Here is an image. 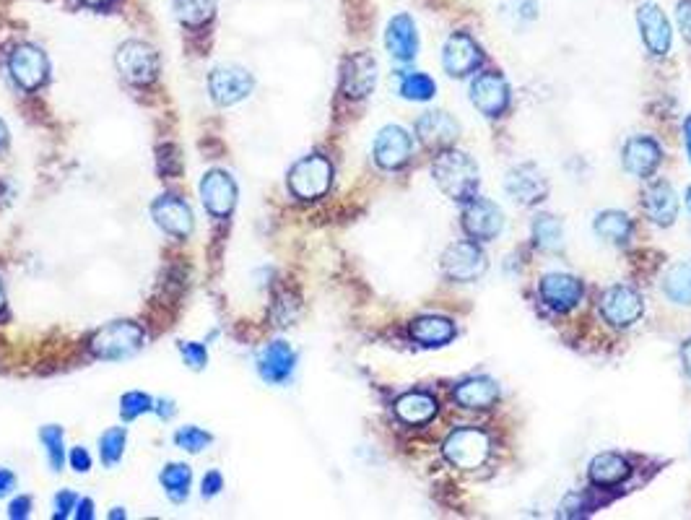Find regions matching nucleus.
I'll return each instance as SVG.
<instances>
[{"label": "nucleus", "mask_w": 691, "mask_h": 520, "mask_svg": "<svg viewBox=\"0 0 691 520\" xmlns=\"http://www.w3.org/2000/svg\"><path fill=\"white\" fill-rule=\"evenodd\" d=\"M437 188L455 203H468L478 193V167L463 151H440L432 167Z\"/></svg>", "instance_id": "1"}, {"label": "nucleus", "mask_w": 691, "mask_h": 520, "mask_svg": "<svg viewBox=\"0 0 691 520\" xmlns=\"http://www.w3.org/2000/svg\"><path fill=\"white\" fill-rule=\"evenodd\" d=\"M146 336H143V328L130 320H117V323L104 325L99 328L89 341L91 354L104 362H120V359L133 357L138 349L143 346Z\"/></svg>", "instance_id": "2"}, {"label": "nucleus", "mask_w": 691, "mask_h": 520, "mask_svg": "<svg viewBox=\"0 0 691 520\" xmlns=\"http://www.w3.org/2000/svg\"><path fill=\"white\" fill-rule=\"evenodd\" d=\"M117 71L133 86H149L159 76V52L141 39H128L117 50Z\"/></svg>", "instance_id": "3"}, {"label": "nucleus", "mask_w": 691, "mask_h": 520, "mask_svg": "<svg viewBox=\"0 0 691 520\" xmlns=\"http://www.w3.org/2000/svg\"><path fill=\"white\" fill-rule=\"evenodd\" d=\"M330 182H333V167L325 156L312 154L299 159L289 172V188L291 193L302 198V201H315V198H323L330 190Z\"/></svg>", "instance_id": "4"}, {"label": "nucleus", "mask_w": 691, "mask_h": 520, "mask_svg": "<svg viewBox=\"0 0 691 520\" xmlns=\"http://www.w3.org/2000/svg\"><path fill=\"white\" fill-rule=\"evenodd\" d=\"M440 268L450 281L471 284L486 273V255L476 242H453L442 253Z\"/></svg>", "instance_id": "5"}, {"label": "nucleus", "mask_w": 691, "mask_h": 520, "mask_svg": "<svg viewBox=\"0 0 691 520\" xmlns=\"http://www.w3.org/2000/svg\"><path fill=\"white\" fill-rule=\"evenodd\" d=\"M489 450H491L489 435L473 427L455 429L453 435L447 437V442H445L447 461L455 463L458 468H468V471H471V468L484 466L486 458H489Z\"/></svg>", "instance_id": "6"}, {"label": "nucleus", "mask_w": 691, "mask_h": 520, "mask_svg": "<svg viewBox=\"0 0 691 520\" xmlns=\"http://www.w3.org/2000/svg\"><path fill=\"white\" fill-rule=\"evenodd\" d=\"M13 81L26 91H37L50 76V60L37 45H19L8 58Z\"/></svg>", "instance_id": "7"}, {"label": "nucleus", "mask_w": 691, "mask_h": 520, "mask_svg": "<svg viewBox=\"0 0 691 520\" xmlns=\"http://www.w3.org/2000/svg\"><path fill=\"white\" fill-rule=\"evenodd\" d=\"M252 86H255L252 76L239 65H219L208 76V91L221 107H232V104L250 97Z\"/></svg>", "instance_id": "8"}, {"label": "nucleus", "mask_w": 691, "mask_h": 520, "mask_svg": "<svg viewBox=\"0 0 691 520\" xmlns=\"http://www.w3.org/2000/svg\"><path fill=\"white\" fill-rule=\"evenodd\" d=\"M504 227V214L502 208L497 206L489 198H473V201L465 203L463 211V229L468 232V237L476 242H489L494 237H499Z\"/></svg>", "instance_id": "9"}, {"label": "nucleus", "mask_w": 691, "mask_h": 520, "mask_svg": "<svg viewBox=\"0 0 691 520\" xmlns=\"http://www.w3.org/2000/svg\"><path fill=\"white\" fill-rule=\"evenodd\" d=\"M504 190L520 206H536L549 193V182L536 164H517L504 177Z\"/></svg>", "instance_id": "10"}, {"label": "nucleus", "mask_w": 691, "mask_h": 520, "mask_svg": "<svg viewBox=\"0 0 691 520\" xmlns=\"http://www.w3.org/2000/svg\"><path fill=\"white\" fill-rule=\"evenodd\" d=\"M601 315L614 328H629L640 320L642 297L632 286H611L601 294Z\"/></svg>", "instance_id": "11"}, {"label": "nucleus", "mask_w": 691, "mask_h": 520, "mask_svg": "<svg viewBox=\"0 0 691 520\" xmlns=\"http://www.w3.org/2000/svg\"><path fill=\"white\" fill-rule=\"evenodd\" d=\"M151 219L156 221V227L162 232L172 234L177 240H185L193 234V211L185 201H180L177 195H162L151 203Z\"/></svg>", "instance_id": "12"}, {"label": "nucleus", "mask_w": 691, "mask_h": 520, "mask_svg": "<svg viewBox=\"0 0 691 520\" xmlns=\"http://www.w3.org/2000/svg\"><path fill=\"white\" fill-rule=\"evenodd\" d=\"M481 60H484V52H481V47L476 45V39L471 34L455 32L447 37L445 50H442V65H445V71L450 76H468L481 65Z\"/></svg>", "instance_id": "13"}, {"label": "nucleus", "mask_w": 691, "mask_h": 520, "mask_svg": "<svg viewBox=\"0 0 691 520\" xmlns=\"http://www.w3.org/2000/svg\"><path fill=\"white\" fill-rule=\"evenodd\" d=\"M377 84V63L367 52H356L351 58L343 60L341 68V89L346 97L364 99L372 94Z\"/></svg>", "instance_id": "14"}, {"label": "nucleus", "mask_w": 691, "mask_h": 520, "mask_svg": "<svg viewBox=\"0 0 691 520\" xmlns=\"http://www.w3.org/2000/svg\"><path fill=\"white\" fill-rule=\"evenodd\" d=\"M201 198L203 206L214 216H229L232 208L237 206V182L232 180L229 172L211 169L201 180Z\"/></svg>", "instance_id": "15"}, {"label": "nucleus", "mask_w": 691, "mask_h": 520, "mask_svg": "<svg viewBox=\"0 0 691 520\" xmlns=\"http://www.w3.org/2000/svg\"><path fill=\"white\" fill-rule=\"evenodd\" d=\"M471 99L478 112L499 117L510 104V86L499 73H481L471 84Z\"/></svg>", "instance_id": "16"}, {"label": "nucleus", "mask_w": 691, "mask_h": 520, "mask_svg": "<svg viewBox=\"0 0 691 520\" xmlns=\"http://www.w3.org/2000/svg\"><path fill=\"white\" fill-rule=\"evenodd\" d=\"M411 136L398 125H388L380 130V136L375 141V162L382 169H398L411 159Z\"/></svg>", "instance_id": "17"}, {"label": "nucleus", "mask_w": 691, "mask_h": 520, "mask_svg": "<svg viewBox=\"0 0 691 520\" xmlns=\"http://www.w3.org/2000/svg\"><path fill=\"white\" fill-rule=\"evenodd\" d=\"M637 24H640L642 39H645L647 50L653 55H666L671 50V24H668L666 13L660 11L655 3H645L637 11Z\"/></svg>", "instance_id": "18"}, {"label": "nucleus", "mask_w": 691, "mask_h": 520, "mask_svg": "<svg viewBox=\"0 0 691 520\" xmlns=\"http://www.w3.org/2000/svg\"><path fill=\"white\" fill-rule=\"evenodd\" d=\"M294 364H297V354L286 341H271L258 354V372L265 383H286L294 372Z\"/></svg>", "instance_id": "19"}, {"label": "nucleus", "mask_w": 691, "mask_h": 520, "mask_svg": "<svg viewBox=\"0 0 691 520\" xmlns=\"http://www.w3.org/2000/svg\"><path fill=\"white\" fill-rule=\"evenodd\" d=\"M541 297L551 310L567 312L582 299V284L569 273H546L541 279Z\"/></svg>", "instance_id": "20"}, {"label": "nucleus", "mask_w": 691, "mask_h": 520, "mask_svg": "<svg viewBox=\"0 0 691 520\" xmlns=\"http://www.w3.org/2000/svg\"><path fill=\"white\" fill-rule=\"evenodd\" d=\"M385 47L401 63H408V60L416 58V52H419V32H416V24L411 16L401 13V16H395L390 21L388 32H385Z\"/></svg>", "instance_id": "21"}, {"label": "nucleus", "mask_w": 691, "mask_h": 520, "mask_svg": "<svg viewBox=\"0 0 691 520\" xmlns=\"http://www.w3.org/2000/svg\"><path fill=\"white\" fill-rule=\"evenodd\" d=\"M642 206L658 227H671L679 216V198L668 182H653L642 195Z\"/></svg>", "instance_id": "22"}, {"label": "nucleus", "mask_w": 691, "mask_h": 520, "mask_svg": "<svg viewBox=\"0 0 691 520\" xmlns=\"http://www.w3.org/2000/svg\"><path fill=\"white\" fill-rule=\"evenodd\" d=\"M416 133H419L421 141L427 143V146H432V149H447V146L458 138L460 128L447 112L434 110L427 112V115H421V120L416 123Z\"/></svg>", "instance_id": "23"}, {"label": "nucleus", "mask_w": 691, "mask_h": 520, "mask_svg": "<svg viewBox=\"0 0 691 520\" xmlns=\"http://www.w3.org/2000/svg\"><path fill=\"white\" fill-rule=\"evenodd\" d=\"M453 396L460 409L481 411L491 409V406L499 401V388L489 377H468V380H463V383L455 388Z\"/></svg>", "instance_id": "24"}, {"label": "nucleus", "mask_w": 691, "mask_h": 520, "mask_svg": "<svg viewBox=\"0 0 691 520\" xmlns=\"http://www.w3.org/2000/svg\"><path fill=\"white\" fill-rule=\"evenodd\" d=\"M660 164V146L647 136H637L624 146V169L634 177L653 175Z\"/></svg>", "instance_id": "25"}, {"label": "nucleus", "mask_w": 691, "mask_h": 520, "mask_svg": "<svg viewBox=\"0 0 691 520\" xmlns=\"http://www.w3.org/2000/svg\"><path fill=\"white\" fill-rule=\"evenodd\" d=\"M437 409H440L437 401L429 393H421V390H411V393L395 401V416L408 427H421V424L432 422L437 416Z\"/></svg>", "instance_id": "26"}, {"label": "nucleus", "mask_w": 691, "mask_h": 520, "mask_svg": "<svg viewBox=\"0 0 691 520\" xmlns=\"http://www.w3.org/2000/svg\"><path fill=\"white\" fill-rule=\"evenodd\" d=\"M411 338L421 346H445L455 338V325L447 318H437V315H424V318H416L408 328Z\"/></svg>", "instance_id": "27"}, {"label": "nucleus", "mask_w": 691, "mask_h": 520, "mask_svg": "<svg viewBox=\"0 0 691 520\" xmlns=\"http://www.w3.org/2000/svg\"><path fill=\"white\" fill-rule=\"evenodd\" d=\"M629 476V463L616 453H601L590 461V481L601 487H614Z\"/></svg>", "instance_id": "28"}, {"label": "nucleus", "mask_w": 691, "mask_h": 520, "mask_svg": "<svg viewBox=\"0 0 691 520\" xmlns=\"http://www.w3.org/2000/svg\"><path fill=\"white\" fill-rule=\"evenodd\" d=\"M595 234L611 245H627L632 237V219L624 211H603L595 219Z\"/></svg>", "instance_id": "29"}, {"label": "nucleus", "mask_w": 691, "mask_h": 520, "mask_svg": "<svg viewBox=\"0 0 691 520\" xmlns=\"http://www.w3.org/2000/svg\"><path fill=\"white\" fill-rule=\"evenodd\" d=\"M172 11L182 26L198 29L216 16V0H172Z\"/></svg>", "instance_id": "30"}, {"label": "nucleus", "mask_w": 691, "mask_h": 520, "mask_svg": "<svg viewBox=\"0 0 691 520\" xmlns=\"http://www.w3.org/2000/svg\"><path fill=\"white\" fill-rule=\"evenodd\" d=\"M533 240H536V245L541 247V250H546V253H559L564 245L562 221L549 214L536 216V221H533Z\"/></svg>", "instance_id": "31"}, {"label": "nucleus", "mask_w": 691, "mask_h": 520, "mask_svg": "<svg viewBox=\"0 0 691 520\" xmlns=\"http://www.w3.org/2000/svg\"><path fill=\"white\" fill-rule=\"evenodd\" d=\"M663 292H666L676 305H691V260L676 263V266L666 273Z\"/></svg>", "instance_id": "32"}, {"label": "nucleus", "mask_w": 691, "mask_h": 520, "mask_svg": "<svg viewBox=\"0 0 691 520\" xmlns=\"http://www.w3.org/2000/svg\"><path fill=\"white\" fill-rule=\"evenodd\" d=\"M159 479H162V487H164V492L169 494V500L182 502L190 492L193 471H190V466H185V463H169Z\"/></svg>", "instance_id": "33"}, {"label": "nucleus", "mask_w": 691, "mask_h": 520, "mask_svg": "<svg viewBox=\"0 0 691 520\" xmlns=\"http://www.w3.org/2000/svg\"><path fill=\"white\" fill-rule=\"evenodd\" d=\"M401 94L411 102H427L437 94V86L427 73H406L401 78Z\"/></svg>", "instance_id": "34"}, {"label": "nucleus", "mask_w": 691, "mask_h": 520, "mask_svg": "<svg viewBox=\"0 0 691 520\" xmlns=\"http://www.w3.org/2000/svg\"><path fill=\"white\" fill-rule=\"evenodd\" d=\"M125 440H128V432L123 427H112L104 432L99 440V455H102L104 466H117L125 453Z\"/></svg>", "instance_id": "35"}, {"label": "nucleus", "mask_w": 691, "mask_h": 520, "mask_svg": "<svg viewBox=\"0 0 691 520\" xmlns=\"http://www.w3.org/2000/svg\"><path fill=\"white\" fill-rule=\"evenodd\" d=\"M39 440L45 442L47 448V458H50V466L52 471H60L63 468V429L55 427V424H50V427H42L39 429Z\"/></svg>", "instance_id": "36"}, {"label": "nucleus", "mask_w": 691, "mask_h": 520, "mask_svg": "<svg viewBox=\"0 0 691 520\" xmlns=\"http://www.w3.org/2000/svg\"><path fill=\"white\" fill-rule=\"evenodd\" d=\"M149 411H154V401H151L149 393L130 390V393H125V396L120 398V414H123L125 422H130V419H136V416L141 414H149Z\"/></svg>", "instance_id": "37"}, {"label": "nucleus", "mask_w": 691, "mask_h": 520, "mask_svg": "<svg viewBox=\"0 0 691 520\" xmlns=\"http://www.w3.org/2000/svg\"><path fill=\"white\" fill-rule=\"evenodd\" d=\"M175 442L177 448L188 450V453H201V450H206L214 442V437L203 432L201 427H182L175 435Z\"/></svg>", "instance_id": "38"}, {"label": "nucleus", "mask_w": 691, "mask_h": 520, "mask_svg": "<svg viewBox=\"0 0 691 520\" xmlns=\"http://www.w3.org/2000/svg\"><path fill=\"white\" fill-rule=\"evenodd\" d=\"M180 354L185 357V364L190 370H203L208 364V351L203 344H193V341H182Z\"/></svg>", "instance_id": "39"}, {"label": "nucleus", "mask_w": 691, "mask_h": 520, "mask_svg": "<svg viewBox=\"0 0 691 520\" xmlns=\"http://www.w3.org/2000/svg\"><path fill=\"white\" fill-rule=\"evenodd\" d=\"M159 169H162L164 175H180L182 159L177 146H162L159 149Z\"/></svg>", "instance_id": "40"}, {"label": "nucleus", "mask_w": 691, "mask_h": 520, "mask_svg": "<svg viewBox=\"0 0 691 520\" xmlns=\"http://www.w3.org/2000/svg\"><path fill=\"white\" fill-rule=\"evenodd\" d=\"M76 502L78 500L73 492H60L58 497H55V518H68V513L76 507Z\"/></svg>", "instance_id": "41"}, {"label": "nucleus", "mask_w": 691, "mask_h": 520, "mask_svg": "<svg viewBox=\"0 0 691 520\" xmlns=\"http://www.w3.org/2000/svg\"><path fill=\"white\" fill-rule=\"evenodd\" d=\"M676 19H679V29L684 32V37L691 42V0H681L679 8H676Z\"/></svg>", "instance_id": "42"}, {"label": "nucleus", "mask_w": 691, "mask_h": 520, "mask_svg": "<svg viewBox=\"0 0 691 520\" xmlns=\"http://www.w3.org/2000/svg\"><path fill=\"white\" fill-rule=\"evenodd\" d=\"M221 489H224V479H221L219 471H211V474L203 476V497H216Z\"/></svg>", "instance_id": "43"}, {"label": "nucleus", "mask_w": 691, "mask_h": 520, "mask_svg": "<svg viewBox=\"0 0 691 520\" xmlns=\"http://www.w3.org/2000/svg\"><path fill=\"white\" fill-rule=\"evenodd\" d=\"M29 510H32V500L29 497H19V500H13L11 507H8V518L24 520L29 515Z\"/></svg>", "instance_id": "44"}, {"label": "nucleus", "mask_w": 691, "mask_h": 520, "mask_svg": "<svg viewBox=\"0 0 691 520\" xmlns=\"http://www.w3.org/2000/svg\"><path fill=\"white\" fill-rule=\"evenodd\" d=\"M71 466H73V471H78V474H86V471L91 468V455L86 453L84 448H73Z\"/></svg>", "instance_id": "45"}, {"label": "nucleus", "mask_w": 691, "mask_h": 520, "mask_svg": "<svg viewBox=\"0 0 691 520\" xmlns=\"http://www.w3.org/2000/svg\"><path fill=\"white\" fill-rule=\"evenodd\" d=\"M13 487H16V476L8 468H0V497H6Z\"/></svg>", "instance_id": "46"}, {"label": "nucleus", "mask_w": 691, "mask_h": 520, "mask_svg": "<svg viewBox=\"0 0 691 520\" xmlns=\"http://www.w3.org/2000/svg\"><path fill=\"white\" fill-rule=\"evenodd\" d=\"M76 518L78 520H91V518H94V502H91V500L76 502Z\"/></svg>", "instance_id": "47"}, {"label": "nucleus", "mask_w": 691, "mask_h": 520, "mask_svg": "<svg viewBox=\"0 0 691 520\" xmlns=\"http://www.w3.org/2000/svg\"><path fill=\"white\" fill-rule=\"evenodd\" d=\"M154 409H156V414L162 416V419H172V416H175V403L172 401H159Z\"/></svg>", "instance_id": "48"}, {"label": "nucleus", "mask_w": 691, "mask_h": 520, "mask_svg": "<svg viewBox=\"0 0 691 520\" xmlns=\"http://www.w3.org/2000/svg\"><path fill=\"white\" fill-rule=\"evenodd\" d=\"M681 359H684V367H686V372H689V377H691V338L686 341L684 346H681Z\"/></svg>", "instance_id": "49"}, {"label": "nucleus", "mask_w": 691, "mask_h": 520, "mask_svg": "<svg viewBox=\"0 0 691 520\" xmlns=\"http://www.w3.org/2000/svg\"><path fill=\"white\" fill-rule=\"evenodd\" d=\"M684 141H686V154H689V162H691V117H686V123H684Z\"/></svg>", "instance_id": "50"}, {"label": "nucleus", "mask_w": 691, "mask_h": 520, "mask_svg": "<svg viewBox=\"0 0 691 520\" xmlns=\"http://www.w3.org/2000/svg\"><path fill=\"white\" fill-rule=\"evenodd\" d=\"M6 143H8V128H6V123L0 120V151L6 149Z\"/></svg>", "instance_id": "51"}, {"label": "nucleus", "mask_w": 691, "mask_h": 520, "mask_svg": "<svg viewBox=\"0 0 691 520\" xmlns=\"http://www.w3.org/2000/svg\"><path fill=\"white\" fill-rule=\"evenodd\" d=\"M86 6H107V3H112V0H84Z\"/></svg>", "instance_id": "52"}, {"label": "nucleus", "mask_w": 691, "mask_h": 520, "mask_svg": "<svg viewBox=\"0 0 691 520\" xmlns=\"http://www.w3.org/2000/svg\"><path fill=\"white\" fill-rule=\"evenodd\" d=\"M6 305V289H3V281H0V310Z\"/></svg>", "instance_id": "53"}, {"label": "nucleus", "mask_w": 691, "mask_h": 520, "mask_svg": "<svg viewBox=\"0 0 691 520\" xmlns=\"http://www.w3.org/2000/svg\"><path fill=\"white\" fill-rule=\"evenodd\" d=\"M110 518H112V520H117V518H125V513H123V510H120V507H115V510H112V513H110Z\"/></svg>", "instance_id": "54"}, {"label": "nucleus", "mask_w": 691, "mask_h": 520, "mask_svg": "<svg viewBox=\"0 0 691 520\" xmlns=\"http://www.w3.org/2000/svg\"><path fill=\"white\" fill-rule=\"evenodd\" d=\"M686 203H689V208H691V188H689V193H686Z\"/></svg>", "instance_id": "55"}]
</instances>
